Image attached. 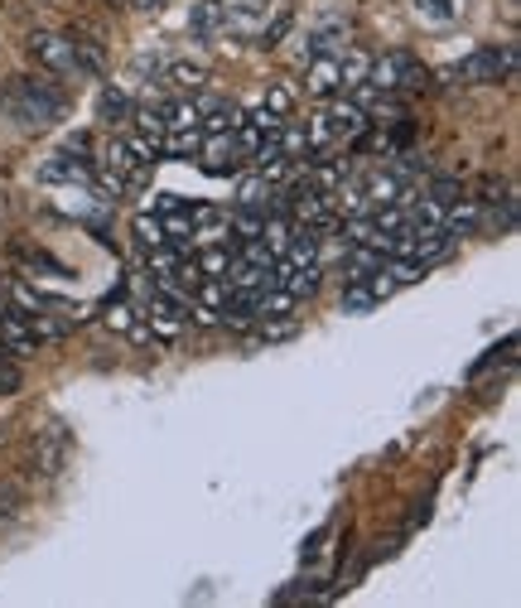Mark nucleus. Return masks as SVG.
Here are the masks:
<instances>
[{
  "label": "nucleus",
  "instance_id": "f257e3e1",
  "mask_svg": "<svg viewBox=\"0 0 521 608\" xmlns=\"http://www.w3.org/2000/svg\"><path fill=\"white\" fill-rule=\"evenodd\" d=\"M5 116L20 121L24 131H44L68 116V97L54 92L39 78H10L5 82Z\"/></svg>",
  "mask_w": 521,
  "mask_h": 608
},
{
  "label": "nucleus",
  "instance_id": "f03ea898",
  "mask_svg": "<svg viewBox=\"0 0 521 608\" xmlns=\"http://www.w3.org/2000/svg\"><path fill=\"white\" fill-rule=\"evenodd\" d=\"M24 54L39 64L48 78H82L78 72V58H72V44L68 34H54V30H34L30 40H24Z\"/></svg>",
  "mask_w": 521,
  "mask_h": 608
},
{
  "label": "nucleus",
  "instance_id": "7ed1b4c3",
  "mask_svg": "<svg viewBox=\"0 0 521 608\" xmlns=\"http://www.w3.org/2000/svg\"><path fill=\"white\" fill-rule=\"evenodd\" d=\"M458 78L464 82H502V78H517V48L512 44H483L474 54L458 64Z\"/></svg>",
  "mask_w": 521,
  "mask_h": 608
},
{
  "label": "nucleus",
  "instance_id": "20e7f679",
  "mask_svg": "<svg viewBox=\"0 0 521 608\" xmlns=\"http://www.w3.org/2000/svg\"><path fill=\"white\" fill-rule=\"evenodd\" d=\"M305 92L314 97V102H329V97L343 92V78H338V54L319 48V54L309 58V68H305Z\"/></svg>",
  "mask_w": 521,
  "mask_h": 608
},
{
  "label": "nucleus",
  "instance_id": "39448f33",
  "mask_svg": "<svg viewBox=\"0 0 521 608\" xmlns=\"http://www.w3.org/2000/svg\"><path fill=\"white\" fill-rule=\"evenodd\" d=\"M0 348H5L10 358H34V352H39L34 319H24V314H15V309L0 314Z\"/></svg>",
  "mask_w": 521,
  "mask_h": 608
},
{
  "label": "nucleus",
  "instance_id": "423d86ee",
  "mask_svg": "<svg viewBox=\"0 0 521 608\" xmlns=\"http://www.w3.org/2000/svg\"><path fill=\"white\" fill-rule=\"evenodd\" d=\"M324 121H329L333 140H353V136H362V131L372 126L367 112H362L358 102H343V97H329V102H324Z\"/></svg>",
  "mask_w": 521,
  "mask_h": 608
},
{
  "label": "nucleus",
  "instance_id": "0eeeda50",
  "mask_svg": "<svg viewBox=\"0 0 521 608\" xmlns=\"http://www.w3.org/2000/svg\"><path fill=\"white\" fill-rule=\"evenodd\" d=\"M68 44H72V58H78V72H82V78H106V44L97 40L92 30L72 24V30H68Z\"/></svg>",
  "mask_w": 521,
  "mask_h": 608
},
{
  "label": "nucleus",
  "instance_id": "6e6552de",
  "mask_svg": "<svg viewBox=\"0 0 521 608\" xmlns=\"http://www.w3.org/2000/svg\"><path fill=\"white\" fill-rule=\"evenodd\" d=\"M102 169H112V174H121L126 179V184H145V179H150V160H140L136 150H131V140H112L102 150Z\"/></svg>",
  "mask_w": 521,
  "mask_h": 608
},
{
  "label": "nucleus",
  "instance_id": "1a4fd4ad",
  "mask_svg": "<svg viewBox=\"0 0 521 608\" xmlns=\"http://www.w3.org/2000/svg\"><path fill=\"white\" fill-rule=\"evenodd\" d=\"M265 15H271V0H227L223 5V30H237V34H257Z\"/></svg>",
  "mask_w": 521,
  "mask_h": 608
},
{
  "label": "nucleus",
  "instance_id": "9d476101",
  "mask_svg": "<svg viewBox=\"0 0 521 608\" xmlns=\"http://www.w3.org/2000/svg\"><path fill=\"white\" fill-rule=\"evenodd\" d=\"M199 160L208 174H237V145H233V131H223V136H203V150H199Z\"/></svg>",
  "mask_w": 521,
  "mask_h": 608
},
{
  "label": "nucleus",
  "instance_id": "9b49d317",
  "mask_svg": "<svg viewBox=\"0 0 521 608\" xmlns=\"http://www.w3.org/2000/svg\"><path fill=\"white\" fill-rule=\"evenodd\" d=\"M233 257H237V247L233 241H208V247L199 251V261H193V271H199V281H217V275H227V266H233Z\"/></svg>",
  "mask_w": 521,
  "mask_h": 608
},
{
  "label": "nucleus",
  "instance_id": "f8f14e48",
  "mask_svg": "<svg viewBox=\"0 0 521 608\" xmlns=\"http://www.w3.org/2000/svg\"><path fill=\"white\" fill-rule=\"evenodd\" d=\"M64 454H68L64 430H44V435H39V444H34V464H39V473H48V478H54V473L64 469Z\"/></svg>",
  "mask_w": 521,
  "mask_h": 608
},
{
  "label": "nucleus",
  "instance_id": "ddd939ff",
  "mask_svg": "<svg viewBox=\"0 0 521 608\" xmlns=\"http://www.w3.org/2000/svg\"><path fill=\"white\" fill-rule=\"evenodd\" d=\"M237 209L271 213V209H275V203H271V179H265V174H247V179H241V189H237Z\"/></svg>",
  "mask_w": 521,
  "mask_h": 608
},
{
  "label": "nucleus",
  "instance_id": "4468645a",
  "mask_svg": "<svg viewBox=\"0 0 521 608\" xmlns=\"http://www.w3.org/2000/svg\"><path fill=\"white\" fill-rule=\"evenodd\" d=\"M377 295H372V285L367 281H362V275H358V281H348L343 285V295H338V309H343V314H367V309H377Z\"/></svg>",
  "mask_w": 521,
  "mask_h": 608
},
{
  "label": "nucleus",
  "instance_id": "2eb2a0df",
  "mask_svg": "<svg viewBox=\"0 0 521 608\" xmlns=\"http://www.w3.org/2000/svg\"><path fill=\"white\" fill-rule=\"evenodd\" d=\"M131 121H136V131H140L145 140H155V145H160V140L169 136V126H165V106H150V102H145V106H131Z\"/></svg>",
  "mask_w": 521,
  "mask_h": 608
},
{
  "label": "nucleus",
  "instance_id": "dca6fc26",
  "mask_svg": "<svg viewBox=\"0 0 521 608\" xmlns=\"http://www.w3.org/2000/svg\"><path fill=\"white\" fill-rule=\"evenodd\" d=\"M367 68H372V58L362 54V48L338 54V78H343V88H362V82H367Z\"/></svg>",
  "mask_w": 521,
  "mask_h": 608
},
{
  "label": "nucleus",
  "instance_id": "f3484780",
  "mask_svg": "<svg viewBox=\"0 0 521 608\" xmlns=\"http://www.w3.org/2000/svg\"><path fill=\"white\" fill-rule=\"evenodd\" d=\"M189 30L199 34V40H213L217 30H223V5L217 0H203L199 10H193V20H189Z\"/></svg>",
  "mask_w": 521,
  "mask_h": 608
},
{
  "label": "nucleus",
  "instance_id": "a211bd4d",
  "mask_svg": "<svg viewBox=\"0 0 521 608\" xmlns=\"http://www.w3.org/2000/svg\"><path fill=\"white\" fill-rule=\"evenodd\" d=\"M165 82H174V88H189V92H199L203 82H208V68L203 64H174L165 72Z\"/></svg>",
  "mask_w": 521,
  "mask_h": 608
},
{
  "label": "nucleus",
  "instance_id": "6ab92c4d",
  "mask_svg": "<svg viewBox=\"0 0 521 608\" xmlns=\"http://www.w3.org/2000/svg\"><path fill=\"white\" fill-rule=\"evenodd\" d=\"M97 116H102L106 126H116V121H126V116H131V102H126V92L106 88V92H102V102H97Z\"/></svg>",
  "mask_w": 521,
  "mask_h": 608
},
{
  "label": "nucleus",
  "instance_id": "aec40b11",
  "mask_svg": "<svg viewBox=\"0 0 521 608\" xmlns=\"http://www.w3.org/2000/svg\"><path fill=\"white\" fill-rule=\"evenodd\" d=\"M165 126H169V131L199 126V102H169V106H165Z\"/></svg>",
  "mask_w": 521,
  "mask_h": 608
},
{
  "label": "nucleus",
  "instance_id": "412c9836",
  "mask_svg": "<svg viewBox=\"0 0 521 608\" xmlns=\"http://www.w3.org/2000/svg\"><path fill=\"white\" fill-rule=\"evenodd\" d=\"M261 106L285 121L290 112H295V92H290V88H271V92H265V102H261Z\"/></svg>",
  "mask_w": 521,
  "mask_h": 608
},
{
  "label": "nucleus",
  "instance_id": "4be33fe9",
  "mask_svg": "<svg viewBox=\"0 0 521 608\" xmlns=\"http://www.w3.org/2000/svg\"><path fill=\"white\" fill-rule=\"evenodd\" d=\"M426 199H430V203H440V209H450V203L458 199V184H454V179H434Z\"/></svg>",
  "mask_w": 521,
  "mask_h": 608
},
{
  "label": "nucleus",
  "instance_id": "5701e85b",
  "mask_svg": "<svg viewBox=\"0 0 521 608\" xmlns=\"http://www.w3.org/2000/svg\"><path fill=\"white\" fill-rule=\"evenodd\" d=\"M136 233L150 241V247H160L165 241V227H160V217H136Z\"/></svg>",
  "mask_w": 521,
  "mask_h": 608
},
{
  "label": "nucleus",
  "instance_id": "b1692460",
  "mask_svg": "<svg viewBox=\"0 0 521 608\" xmlns=\"http://www.w3.org/2000/svg\"><path fill=\"white\" fill-rule=\"evenodd\" d=\"M136 5H145V10H160V5H165V0H136Z\"/></svg>",
  "mask_w": 521,
  "mask_h": 608
},
{
  "label": "nucleus",
  "instance_id": "393cba45",
  "mask_svg": "<svg viewBox=\"0 0 521 608\" xmlns=\"http://www.w3.org/2000/svg\"><path fill=\"white\" fill-rule=\"evenodd\" d=\"M0 362H5V348H0Z\"/></svg>",
  "mask_w": 521,
  "mask_h": 608
}]
</instances>
